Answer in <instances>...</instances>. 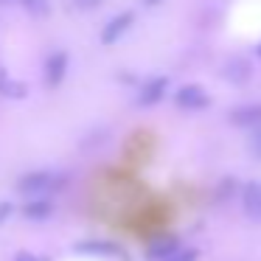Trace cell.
I'll list each match as a JSON object with an SVG mask.
<instances>
[{"mask_svg": "<svg viewBox=\"0 0 261 261\" xmlns=\"http://www.w3.org/2000/svg\"><path fill=\"white\" fill-rule=\"evenodd\" d=\"M59 186H62V180L54 171H29L25 177H20L17 191L25 197H45V194H54Z\"/></svg>", "mask_w": 261, "mask_h": 261, "instance_id": "obj_1", "label": "cell"}, {"mask_svg": "<svg viewBox=\"0 0 261 261\" xmlns=\"http://www.w3.org/2000/svg\"><path fill=\"white\" fill-rule=\"evenodd\" d=\"M73 250L82 255H96V258H107V261H129V253L113 239H85Z\"/></svg>", "mask_w": 261, "mask_h": 261, "instance_id": "obj_2", "label": "cell"}, {"mask_svg": "<svg viewBox=\"0 0 261 261\" xmlns=\"http://www.w3.org/2000/svg\"><path fill=\"white\" fill-rule=\"evenodd\" d=\"M174 104L180 110H186V113H199V110H205L211 104V96L199 85H182L174 93Z\"/></svg>", "mask_w": 261, "mask_h": 261, "instance_id": "obj_3", "label": "cell"}, {"mask_svg": "<svg viewBox=\"0 0 261 261\" xmlns=\"http://www.w3.org/2000/svg\"><path fill=\"white\" fill-rule=\"evenodd\" d=\"M132 25H135V12H118L115 17L107 20V25L101 29V37H98V40H101V45H115Z\"/></svg>", "mask_w": 261, "mask_h": 261, "instance_id": "obj_4", "label": "cell"}, {"mask_svg": "<svg viewBox=\"0 0 261 261\" xmlns=\"http://www.w3.org/2000/svg\"><path fill=\"white\" fill-rule=\"evenodd\" d=\"M166 93H169V79L166 76H149L138 90V104L141 107H154L166 98Z\"/></svg>", "mask_w": 261, "mask_h": 261, "instance_id": "obj_5", "label": "cell"}, {"mask_svg": "<svg viewBox=\"0 0 261 261\" xmlns=\"http://www.w3.org/2000/svg\"><path fill=\"white\" fill-rule=\"evenodd\" d=\"M242 208L247 219L261 225V180H250L242 186Z\"/></svg>", "mask_w": 261, "mask_h": 261, "instance_id": "obj_6", "label": "cell"}, {"mask_svg": "<svg viewBox=\"0 0 261 261\" xmlns=\"http://www.w3.org/2000/svg\"><path fill=\"white\" fill-rule=\"evenodd\" d=\"M42 76H45V85L48 87H59L65 82V76H68V54L65 51H54L51 57L45 59V70H42Z\"/></svg>", "mask_w": 261, "mask_h": 261, "instance_id": "obj_7", "label": "cell"}, {"mask_svg": "<svg viewBox=\"0 0 261 261\" xmlns=\"http://www.w3.org/2000/svg\"><path fill=\"white\" fill-rule=\"evenodd\" d=\"M177 250H180V239H177L174 233H163V236H158V239L149 242L146 258L149 261H166V258H171Z\"/></svg>", "mask_w": 261, "mask_h": 261, "instance_id": "obj_8", "label": "cell"}, {"mask_svg": "<svg viewBox=\"0 0 261 261\" xmlns=\"http://www.w3.org/2000/svg\"><path fill=\"white\" fill-rule=\"evenodd\" d=\"M227 121H230L233 126H239V129H255V126H261V101L242 104V107L230 110Z\"/></svg>", "mask_w": 261, "mask_h": 261, "instance_id": "obj_9", "label": "cell"}, {"mask_svg": "<svg viewBox=\"0 0 261 261\" xmlns=\"http://www.w3.org/2000/svg\"><path fill=\"white\" fill-rule=\"evenodd\" d=\"M23 214H25V219L40 222V219H48V216L54 214V205H51V199H45V197H31L29 202L23 205Z\"/></svg>", "mask_w": 261, "mask_h": 261, "instance_id": "obj_10", "label": "cell"}, {"mask_svg": "<svg viewBox=\"0 0 261 261\" xmlns=\"http://www.w3.org/2000/svg\"><path fill=\"white\" fill-rule=\"evenodd\" d=\"M253 76V68H250V62H244V59H230L225 68V79H230L233 85H244V82Z\"/></svg>", "mask_w": 261, "mask_h": 261, "instance_id": "obj_11", "label": "cell"}, {"mask_svg": "<svg viewBox=\"0 0 261 261\" xmlns=\"http://www.w3.org/2000/svg\"><path fill=\"white\" fill-rule=\"evenodd\" d=\"M0 3L23 6L25 12H31V14H45V12H48V3H45V0H0Z\"/></svg>", "mask_w": 261, "mask_h": 261, "instance_id": "obj_12", "label": "cell"}, {"mask_svg": "<svg viewBox=\"0 0 261 261\" xmlns=\"http://www.w3.org/2000/svg\"><path fill=\"white\" fill-rule=\"evenodd\" d=\"M0 90L9 98H23L25 96V85H20V82H0Z\"/></svg>", "mask_w": 261, "mask_h": 261, "instance_id": "obj_13", "label": "cell"}, {"mask_svg": "<svg viewBox=\"0 0 261 261\" xmlns=\"http://www.w3.org/2000/svg\"><path fill=\"white\" fill-rule=\"evenodd\" d=\"M250 152H253V158L261 160V126H255V129H250V141H247Z\"/></svg>", "mask_w": 261, "mask_h": 261, "instance_id": "obj_14", "label": "cell"}, {"mask_svg": "<svg viewBox=\"0 0 261 261\" xmlns=\"http://www.w3.org/2000/svg\"><path fill=\"white\" fill-rule=\"evenodd\" d=\"M199 258V250L197 247H186V250H177L171 258H166V261H197Z\"/></svg>", "mask_w": 261, "mask_h": 261, "instance_id": "obj_15", "label": "cell"}, {"mask_svg": "<svg viewBox=\"0 0 261 261\" xmlns=\"http://www.w3.org/2000/svg\"><path fill=\"white\" fill-rule=\"evenodd\" d=\"M104 0H73V6L82 9V12H90V9H98Z\"/></svg>", "mask_w": 261, "mask_h": 261, "instance_id": "obj_16", "label": "cell"}, {"mask_svg": "<svg viewBox=\"0 0 261 261\" xmlns=\"http://www.w3.org/2000/svg\"><path fill=\"white\" fill-rule=\"evenodd\" d=\"M14 261H48V258L45 255H34V253H29V250H23V253L14 255Z\"/></svg>", "mask_w": 261, "mask_h": 261, "instance_id": "obj_17", "label": "cell"}, {"mask_svg": "<svg viewBox=\"0 0 261 261\" xmlns=\"http://www.w3.org/2000/svg\"><path fill=\"white\" fill-rule=\"evenodd\" d=\"M12 214H14V205L12 202H0V225H3Z\"/></svg>", "mask_w": 261, "mask_h": 261, "instance_id": "obj_18", "label": "cell"}, {"mask_svg": "<svg viewBox=\"0 0 261 261\" xmlns=\"http://www.w3.org/2000/svg\"><path fill=\"white\" fill-rule=\"evenodd\" d=\"M143 6H160V3H163V0H141Z\"/></svg>", "mask_w": 261, "mask_h": 261, "instance_id": "obj_19", "label": "cell"}, {"mask_svg": "<svg viewBox=\"0 0 261 261\" xmlns=\"http://www.w3.org/2000/svg\"><path fill=\"white\" fill-rule=\"evenodd\" d=\"M255 57L261 59V42H258V45H255Z\"/></svg>", "mask_w": 261, "mask_h": 261, "instance_id": "obj_20", "label": "cell"}]
</instances>
